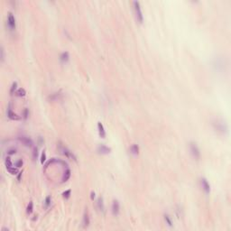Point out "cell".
Instances as JSON below:
<instances>
[{"label": "cell", "instance_id": "1", "mask_svg": "<svg viewBox=\"0 0 231 231\" xmlns=\"http://www.w3.org/2000/svg\"><path fill=\"white\" fill-rule=\"evenodd\" d=\"M133 4H134V7H135V13H136V17L137 22L142 24L144 21V16H143V13H142L140 3L138 1H134Z\"/></svg>", "mask_w": 231, "mask_h": 231}, {"label": "cell", "instance_id": "2", "mask_svg": "<svg viewBox=\"0 0 231 231\" xmlns=\"http://www.w3.org/2000/svg\"><path fill=\"white\" fill-rule=\"evenodd\" d=\"M190 151H191V154L192 155V157L196 160H199L200 157H201V152H200V149L198 146L195 144V143H190Z\"/></svg>", "mask_w": 231, "mask_h": 231}, {"label": "cell", "instance_id": "3", "mask_svg": "<svg viewBox=\"0 0 231 231\" xmlns=\"http://www.w3.org/2000/svg\"><path fill=\"white\" fill-rule=\"evenodd\" d=\"M213 126H214V128L217 132H220L222 133V134H224V132H227V126L223 122L216 121L215 123H213Z\"/></svg>", "mask_w": 231, "mask_h": 231}, {"label": "cell", "instance_id": "4", "mask_svg": "<svg viewBox=\"0 0 231 231\" xmlns=\"http://www.w3.org/2000/svg\"><path fill=\"white\" fill-rule=\"evenodd\" d=\"M59 148H60L61 154H64L66 157L70 158V159H73V160H76V157L74 156V154H72V152H70L68 148H66V147H65V146H60V147H59Z\"/></svg>", "mask_w": 231, "mask_h": 231}, {"label": "cell", "instance_id": "5", "mask_svg": "<svg viewBox=\"0 0 231 231\" xmlns=\"http://www.w3.org/2000/svg\"><path fill=\"white\" fill-rule=\"evenodd\" d=\"M7 25H8V27L10 28V30H15V16L13 15L12 13H8Z\"/></svg>", "mask_w": 231, "mask_h": 231}, {"label": "cell", "instance_id": "6", "mask_svg": "<svg viewBox=\"0 0 231 231\" xmlns=\"http://www.w3.org/2000/svg\"><path fill=\"white\" fill-rule=\"evenodd\" d=\"M18 139L20 140V142H22L25 146H32L33 145H34V143H33V140L31 139V138H29V137L27 136H19L18 137Z\"/></svg>", "mask_w": 231, "mask_h": 231}, {"label": "cell", "instance_id": "7", "mask_svg": "<svg viewBox=\"0 0 231 231\" xmlns=\"http://www.w3.org/2000/svg\"><path fill=\"white\" fill-rule=\"evenodd\" d=\"M201 187H202V189L204 190V191H205L207 194H209V193L210 192V183L208 182V181L206 180L205 178H202L201 180Z\"/></svg>", "mask_w": 231, "mask_h": 231}, {"label": "cell", "instance_id": "8", "mask_svg": "<svg viewBox=\"0 0 231 231\" xmlns=\"http://www.w3.org/2000/svg\"><path fill=\"white\" fill-rule=\"evenodd\" d=\"M97 151H98V153H99V154H109V153L111 152V148H109V147H107V146H104V145H100V146H99V147H98Z\"/></svg>", "mask_w": 231, "mask_h": 231}, {"label": "cell", "instance_id": "9", "mask_svg": "<svg viewBox=\"0 0 231 231\" xmlns=\"http://www.w3.org/2000/svg\"><path fill=\"white\" fill-rule=\"evenodd\" d=\"M119 210H120V206L119 202L117 201H114L112 203V213L114 216H117L119 214Z\"/></svg>", "mask_w": 231, "mask_h": 231}, {"label": "cell", "instance_id": "10", "mask_svg": "<svg viewBox=\"0 0 231 231\" xmlns=\"http://www.w3.org/2000/svg\"><path fill=\"white\" fill-rule=\"evenodd\" d=\"M7 116H8L10 119L12 120H17L18 118H19V116L15 114V113H14L13 110H12V108H11V106L9 105L8 108H7Z\"/></svg>", "mask_w": 231, "mask_h": 231}, {"label": "cell", "instance_id": "11", "mask_svg": "<svg viewBox=\"0 0 231 231\" xmlns=\"http://www.w3.org/2000/svg\"><path fill=\"white\" fill-rule=\"evenodd\" d=\"M82 225H83V227H89V225H90V217H89V214H88L87 211H85V212H84V215H83Z\"/></svg>", "mask_w": 231, "mask_h": 231}, {"label": "cell", "instance_id": "12", "mask_svg": "<svg viewBox=\"0 0 231 231\" xmlns=\"http://www.w3.org/2000/svg\"><path fill=\"white\" fill-rule=\"evenodd\" d=\"M98 129H99V136L101 137V138H105V137H106V131H105V129H104L103 125L101 124L100 122L98 123Z\"/></svg>", "mask_w": 231, "mask_h": 231}, {"label": "cell", "instance_id": "13", "mask_svg": "<svg viewBox=\"0 0 231 231\" xmlns=\"http://www.w3.org/2000/svg\"><path fill=\"white\" fill-rule=\"evenodd\" d=\"M69 58H70V56H69L68 51L62 52V53L60 54V60H61L62 62H67V61L69 60Z\"/></svg>", "mask_w": 231, "mask_h": 231}, {"label": "cell", "instance_id": "14", "mask_svg": "<svg viewBox=\"0 0 231 231\" xmlns=\"http://www.w3.org/2000/svg\"><path fill=\"white\" fill-rule=\"evenodd\" d=\"M130 151H131V154H134V155H136V154H138V153H139V147H138V146L137 145H132L131 146V147H130Z\"/></svg>", "mask_w": 231, "mask_h": 231}, {"label": "cell", "instance_id": "15", "mask_svg": "<svg viewBox=\"0 0 231 231\" xmlns=\"http://www.w3.org/2000/svg\"><path fill=\"white\" fill-rule=\"evenodd\" d=\"M70 177V169H67L64 171V174H63V177H62V181H67Z\"/></svg>", "mask_w": 231, "mask_h": 231}, {"label": "cell", "instance_id": "16", "mask_svg": "<svg viewBox=\"0 0 231 231\" xmlns=\"http://www.w3.org/2000/svg\"><path fill=\"white\" fill-rule=\"evenodd\" d=\"M33 210H34V203H33V201H30L28 206H27V209H26V213L28 215L32 214Z\"/></svg>", "mask_w": 231, "mask_h": 231}, {"label": "cell", "instance_id": "17", "mask_svg": "<svg viewBox=\"0 0 231 231\" xmlns=\"http://www.w3.org/2000/svg\"><path fill=\"white\" fill-rule=\"evenodd\" d=\"M98 207H99V210H101V211H104V203H103V199L102 198H99L98 200Z\"/></svg>", "mask_w": 231, "mask_h": 231}, {"label": "cell", "instance_id": "18", "mask_svg": "<svg viewBox=\"0 0 231 231\" xmlns=\"http://www.w3.org/2000/svg\"><path fill=\"white\" fill-rule=\"evenodd\" d=\"M15 94H16L18 97H24V96H25L26 92H25V90H24V89H22V88H21V89H19V90H16Z\"/></svg>", "mask_w": 231, "mask_h": 231}, {"label": "cell", "instance_id": "19", "mask_svg": "<svg viewBox=\"0 0 231 231\" xmlns=\"http://www.w3.org/2000/svg\"><path fill=\"white\" fill-rule=\"evenodd\" d=\"M5 163L6 169H8V168H10V167L13 166V163H12V162H11V160H10V158H9V157H7V158L5 159Z\"/></svg>", "mask_w": 231, "mask_h": 231}, {"label": "cell", "instance_id": "20", "mask_svg": "<svg viewBox=\"0 0 231 231\" xmlns=\"http://www.w3.org/2000/svg\"><path fill=\"white\" fill-rule=\"evenodd\" d=\"M51 205V197L50 196H48L46 199H45V201H44V206H45V208L47 209V208H49V206Z\"/></svg>", "mask_w": 231, "mask_h": 231}, {"label": "cell", "instance_id": "21", "mask_svg": "<svg viewBox=\"0 0 231 231\" xmlns=\"http://www.w3.org/2000/svg\"><path fill=\"white\" fill-rule=\"evenodd\" d=\"M164 219H165V221H166V223L170 226V227H171L172 226V222H171V218H170V217L168 216V215H164Z\"/></svg>", "mask_w": 231, "mask_h": 231}, {"label": "cell", "instance_id": "22", "mask_svg": "<svg viewBox=\"0 0 231 231\" xmlns=\"http://www.w3.org/2000/svg\"><path fill=\"white\" fill-rule=\"evenodd\" d=\"M7 171H8L9 172L11 173V174H16V173H17V171H17V169H16V168H15V167H14V166H12V167H10V168H8V169H7Z\"/></svg>", "mask_w": 231, "mask_h": 231}, {"label": "cell", "instance_id": "23", "mask_svg": "<svg viewBox=\"0 0 231 231\" xmlns=\"http://www.w3.org/2000/svg\"><path fill=\"white\" fill-rule=\"evenodd\" d=\"M70 190H68V191H64V192L62 193V196H63V198L64 199H69L70 198Z\"/></svg>", "mask_w": 231, "mask_h": 231}, {"label": "cell", "instance_id": "24", "mask_svg": "<svg viewBox=\"0 0 231 231\" xmlns=\"http://www.w3.org/2000/svg\"><path fill=\"white\" fill-rule=\"evenodd\" d=\"M16 87H17V83L16 82H14L12 87H11V90H10V93L11 94H13L14 92H15V90H16Z\"/></svg>", "mask_w": 231, "mask_h": 231}, {"label": "cell", "instance_id": "25", "mask_svg": "<svg viewBox=\"0 0 231 231\" xmlns=\"http://www.w3.org/2000/svg\"><path fill=\"white\" fill-rule=\"evenodd\" d=\"M0 53H1V56H0V58H1V61H4V60H5V51H4V48H3V47H1Z\"/></svg>", "mask_w": 231, "mask_h": 231}, {"label": "cell", "instance_id": "26", "mask_svg": "<svg viewBox=\"0 0 231 231\" xmlns=\"http://www.w3.org/2000/svg\"><path fill=\"white\" fill-rule=\"evenodd\" d=\"M45 159H46V154H45V152H43L42 157H41V163H43V162L45 161Z\"/></svg>", "mask_w": 231, "mask_h": 231}, {"label": "cell", "instance_id": "27", "mask_svg": "<svg viewBox=\"0 0 231 231\" xmlns=\"http://www.w3.org/2000/svg\"><path fill=\"white\" fill-rule=\"evenodd\" d=\"M23 165V160H18L15 163V166L16 167H21Z\"/></svg>", "mask_w": 231, "mask_h": 231}, {"label": "cell", "instance_id": "28", "mask_svg": "<svg viewBox=\"0 0 231 231\" xmlns=\"http://www.w3.org/2000/svg\"><path fill=\"white\" fill-rule=\"evenodd\" d=\"M38 156V151H37V148H34V158L36 159Z\"/></svg>", "mask_w": 231, "mask_h": 231}, {"label": "cell", "instance_id": "29", "mask_svg": "<svg viewBox=\"0 0 231 231\" xmlns=\"http://www.w3.org/2000/svg\"><path fill=\"white\" fill-rule=\"evenodd\" d=\"M27 116H28V109H27V108H25V109L24 110V118H25V119H26V118H27Z\"/></svg>", "mask_w": 231, "mask_h": 231}, {"label": "cell", "instance_id": "30", "mask_svg": "<svg viewBox=\"0 0 231 231\" xmlns=\"http://www.w3.org/2000/svg\"><path fill=\"white\" fill-rule=\"evenodd\" d=\"M16 153V150L15 149H10V150H8V152H7V154H15Z\"/></svg>", "mask_w": 231, "mask_h": 231}, {"label": "cell", "instance_id": "31", "mask_svg": "<svg viewBox=\"0 0 231 231\" xmlns=\"http://www.w3.org/2000/svg\"><path fill=\"white\" fill-rule=\"evenodd\" d=\"M21 175H22V172H19V174H18V177H17L18 181H20V179H21Z\"/></svg>", "mask_w": 231, "mask_h": 231}, {"label": "cell", "instance_id": "32", "mask_svg": "<svg viewBox=\"0 0 231 231\" xmlns=\"http://www.w3.org/2000/svg\"><path fill=\"white\" fill-rule=\"evenodd\" d=\"M93 198H95V193L94 192H91V199L93 200Z\"/></svg>", "mask_w": 231, "mask_h": 231}]
</instances>
